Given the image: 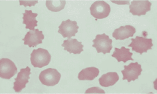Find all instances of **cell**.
I'll return each mask as SVG.
<instances>
[{"label":"cell","instance_id":"13","mask_svg":"<svg viewBox=\"0 0 157 94\" xmlns=\"http://www.w3.org/2000/svg\"><path fill=\"white\" fill-rule=\"evenodd\" d=\"M62 46L64 47V50L67 51L70 54L74 55L80 54L83 51L84 46L81 42H78L76 39H70L65 40Z\"/></svg>","mask_w":157,"mask_h":94},{"label":"cell","instance_id":"10","mask_svg":"<svg viewBox=\"0 0 157 94\" xmlns=\"http://www.w3.org/2000/svg\"><path fill=\"white\" fill-rule=\"evenodd\" d=\"M151 5L148 1H133L129 6L130 12L133 15H145L151 10Z\"/></svg>","mask_w":157,"mask_h":94},{"label":"cell","instance_id":"3","mask_svg":"<svg viewBox=\"0 0 157 94\" xmlns=\"http://www.w3.org/2000/svg\"><path fill=\"white\" fill-rule=\"evenodd\" d=\"M93 42L94 44L92 47L96 48L98 53H102L104 55L110 53L113 48L112 40L105 33L97 35Z\"/></svg>","mask_w":157,"mask_h":94},{"label":"cell","instance_id":"9","mask_svg":"<svg viewBox=\"0 0 157 94\" xmlns=\"http://www.w3.org/2000/svg\"><path fill=\"white\" fill-rule=\"evenodd\" d=\"M30 68L27 67L20 70L18 73L17 77L15 79L13 89L16 92H20L26 87V84L29 83V75L31 74Z\"/></svg>","mask_w":157,"mask_h":94},{"label":"cell","instance_id":"4","mask_svg":"<svg viewBox=\"0 0 157 94\" xmlns=\"http://www.w3.org/2000/svg\"><path fill=\"white\" fill-rule=\"evenodd\" d=\"M132 41L128 47H132V51L142 55L144 53H147V51L152 49L153 46L151 39H147L142 37L137 36L135 39H132Z\"/></svg>","mask_w":157,"mask_h":94},{"label":"cell","instance_id":"7","mask_svg":"<svg viewBox=\"0 0 157 94\" xmlns=\"http://www.w3.org/2000/svg\"><path fill=\"white\" fill-rule=\"evenodd\" d=\"M124 69L121 71L123 76V80H127L128 83L139 79L142 71L141 65L137 62L131 63L128 66H124Z\"/></svg>","mask_w":157,"mask_h":94},{"label":"cell","instance_id":"20","mask_svg":"<svg viewBox=\"0 0 157 94\" xmlns=\"http://www.w3.org/2000/svg\"><path fill=\"white\" fill-rule=\"evenodd\" d=\"M19 2L20 6H24L25 7L27 6H34L38 3L37 1H19Z\"/></svg>","mask_w":157,"mask_h":94},{"label":"cell","instance_id":"15","mask_svg":"<svg viewBox=\"0 0 157 94\" xmlns=\"http://www.w3.org/2000/svg\"><path fill=\"white\" fill-rule=\"evenodd\" d=\"M37 15V13H33L32 10H25V13H23V23L26 25V29L30 30H35V27L37 26L38 21L36 19Z\"/></svg>","mask_w":157,"mask_h":94},{"label":"cell","instance_id":"1","mask_svg":"<svg viewBox=\"0 0 157 94\" xmlns=\"http://www.w3.org/2000/svg\"><path fill=\"white\" fill-rule=\"evenodd\" d=\"M30 61L34 67L42 68L48 65L51 55L48 50L42 48L34 49L31 54Z\"/></svg>","mask_w":157,"mask_h":94},{"label":"cell","instance_id":"19","mask_svg":"<svg viewBox=\"0 0 157 94\" xmlns=\"http://www.w3.org/2000/svg\"><path fill=\"white\" fill-rule=\"evenodd\" d=\"M85 93H105V92L98 87H94L88 89Z\"/></svg>","mask_w":157,"mask_h":94},{"label":"cell","instance_id":"8","mask_svg":"<svg viewBox=\"0 0 157 94\" xmlns=\"http://www.w3.org/2000/svg\"><path fill=\"white\" fill-rule=\"evenodd\" d=\"M59 29V33L61 34L64 38L67 37L70 39L72 37L75 36V34L78 32L79 27L76 21L68 19L63 21Z\"/></svg>","mask_w":157,"mask_h":94},{"label":"cell","instance_id":"2","mask_svg":"<svg viewBox=\"0 0 157 94\" xmlns=\"http://www.w3.org/2000/svg\"><path fill=\"white\" fill-rule=\"evenodd\" d=\"M61 76L60 74L57 70L48 68L41 72L39 76V79L44 85L53 86L59 83Z\"/></svg>","mask_w":157,"mask_h":94},{"label":"cell","instance_id":"5","mask_svg":"<svg viewBox=\"0 0 157 94\" xmlns=\"http://www.w3.org/2000/svg\"><path fill=\"white\" fill-rule=\"evenodd\" d=\"M91 15L97 19L108 17L111 12V7L106 2L98 1L94 3L90 8Z\"/></svg>","mask_w":157,"mask_h":94},{"label":"cell","instance_id":"14","mask_svg":"<svg viewBox=\"0 0 157 94\" xmlns=\"http://www.w3.org/2000/svg\"><path fill=\"white\" fill-rule=\"evenodd\" d=\"M114 49L115 51L112 56L115 58L119 62H123L125 63L128 60H134L132 58L133 53L130 52L129 49L122 47L121 49L115 48Z\"/></svg>","mask_w":157,"mask_h":94},{"label":"cell","instance_id":"12","mask_svg":"<svg viewBox=\"0 0 157 94\" xmlns=\"http://www.w3.org/2000/svg\"><path fill=\"white\" fill-rule=\"evenodd\" d=\"M136 32V30L134 27L127 25L115 30L112 36L116 40H124L133 37Z\"/></svg>","mask_w":157,"mask_h":94},{"label":"cell","instance_id":"17","mask_svg":"<svg viewBox=\"0 0 157 94\" xmlns=\"http://www.w3.org/2000/svg\"><path fill=\"white\" fill-rule=\"evenodd\" d=\"M99 72V69L94 67L86 68L79 72L78 79L79 80L92 81L98 77Z\"/></svg>","mask_w":157,"mask_h":94},{"label":"cell","instance_id":"11","mask_svg":"<svg viewBox=\"0 0 157 94\" xmlns=\"http://www.w3.org/2000/svg\"><path fill=\"white\" fill-rule=\"evenodd\" d=\"M44 39L43 32L36 29L28 32L22 40L24 41L25 45H28L31 48L32 47H36L38 44L43 43L42 41Z\"/></svg>","mask_w":157,"mask_h":94},{"label":"cell","instance_id":"18","mask_svg":"<svg viewBox=\"0 0 157 94\" xmlns=\"http://www.w3.org/2000/svg\"><path fill=\"white\" fill-rule=\"evenodd\" d=\"M65 1H47L46 5L49 10L53 12H58L63 10L66 4Z\"/></svg>","mask_w":157,"mask_h":94},{"label":"cell","instance_id":"16","mask_svg":"<svg viewBox=\"0 0 157 94\" xmlns=\"http://www.w3.org/2000/svg\"><path fill=\"white\" fill-rule=\"evenodd\" d=\"M119 77L116 72H109L104 74L99 79L100 85L102 87H109L115 84L119 80Z\"/></svg>","mask_w":157,"mask_h":94},{"label":"cell","instance_id":"6","mask_svg":"<svg viewBox=\"0 0 157 94\" xmlns=\"http://www.w3.org/2000/svg\"><path fill=\"white\" fill-rule=\"evenodd\" d=\"M17 72V68L12 61L8 58H2L0 60V77L1 78L10 79Z\"/></svg>","mask_w":157,"mask_h":94}]
</instances>
